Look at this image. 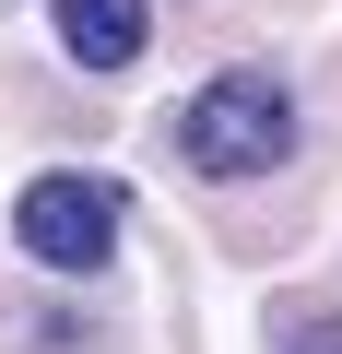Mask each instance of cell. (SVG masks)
I'll return each instance as SVG.
<instances>
[{"label": "cell", "mask_w": 342, "mask_h": 354, "mask_svg": "<svg viewBox=\"0 0 342 354\" xmlns=\"http://www.w3.org/2000/svg\"><path fill=\"white\" fill-rule=\"evenodd\" d=\"M178 153L201 177H272L295 153V95L272 71H213L189 106H178Z\"/></svg>", "instance_id": "cell-1"}, {"label": "cell", "mask_w": 342, "mask_h": 354, "mask_svg": "<svg viewBox=\"0 0 342 354\" xmlns=\"http://www.w3.org/2000/svg\"><path fill=\"white\" fill-rule=\"evenodd\" d=\"M59 48L83 71H130L153 48V12H142V0H59Z\"/></svg>", "instance_id": "cell-3"}, {"label": "cell", "mask_w": 342, "mask_h": 354, "mask_svg": "<svg viewBox=\"0 0 342 354\" xmlns=\"http://www.w3.org/2000/svg\"><path fill=\"white\" fill-rule=\"evenodd\" d=\"M272 354H342V319L330 307H272Z\"/></svg>", "instance_id": "cell-4"}, {"label": "cell", "mask_w": 342, "mask_h": 354, "mask_svg": "<svg viewBox=\"0 0 342 354\" xmlns=\"http://www.w3.org/2000/svg\"><path fill=\"white\" fill-rule=\"evenodd\" d=\"M118 225H130V201L106 189V177H36V189L12 201V236L48 272H106L118 260Z\"/></svg>", "instance_id": "cell-2"}]
</instances>
